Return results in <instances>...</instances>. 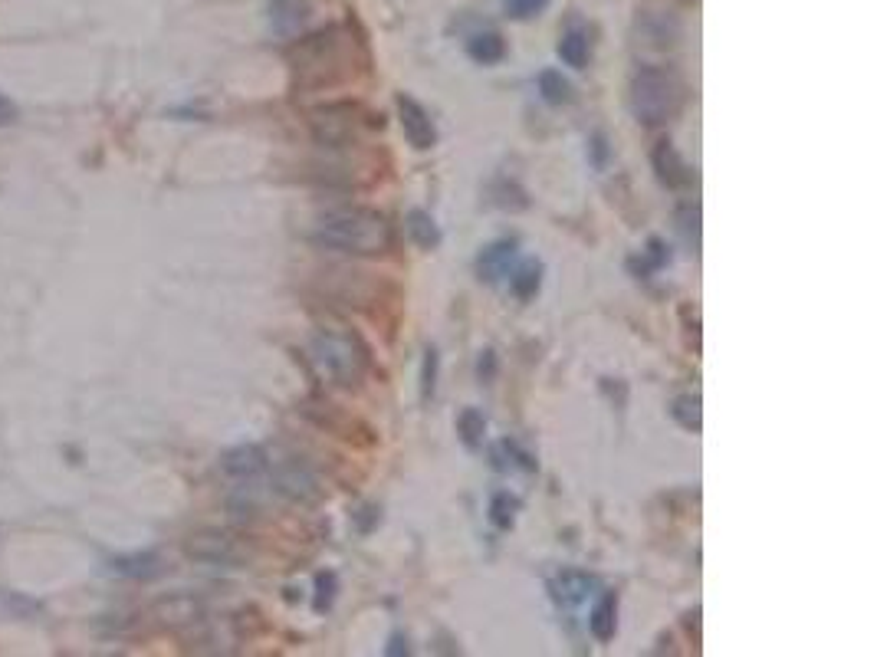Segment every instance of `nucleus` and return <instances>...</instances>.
<instances>
[{
    "label": "nucleus",
    "mask_w": 877,
    "mask_h": 657,
    "mask_svg": "<svg viewBox=\"0 0 877 657\" xmlns=\"http://www.w3.org/2000/svg\"><path fill=\"white\" fill-rule=\"evenodd\" d=\"M309 237L316 247L355 253V257H375L391 247V227L372 207H336L319 217Z\"/></svg>",
    "instance_id": "obj_1"
},
{
    "label": "nucleus",
    "mask_w": 877,
    "mask_h": 657,
    "mask_svg": "<svg viewBox=\"0 0 877 657\" xmlns=\"http://www.w3.org/2000/svg\"><path fill=\"white\" fill-rule=\"evenodd\" d=\"M293 69H296V89L303 92L329 89L342 83V79H349L355 73V66H352V43L345 37V30L332 27L303 40L293 53Z\"/></svg>",
    "instance_id": "obj_2"
},
{
    "label": "nucleus",
    "mask_w": 877,
    "mask_h": 657,
    "mask_svg": "<svg viewBox=\"0 0 877 657\" xmlns=\"http://www.w3.org/2000/svg\"><path fill=\"white\" fill-rule=\"evenodd\" d=\"M684 106V83L664 66H644L631 79V112L644 125H664Z\"/></svg>",
    "instance_id": "obj_3"
},
{
    "label": "nucleus",
    "mask_w": 877,
    "mask_h": 657,
    "mask_svg": "<svg viewBox=\"0 0 877 657\" xmlns=\"http://www.w3.org/2000/svg\"><path fill=\"white\" fill-rule=\"evenodd\" d=\"M313 362L342 388H359L368 372V349L355 332L319 329L313 336Z\"/></svg>",
    "instance_id": "obj_4"
},
{
    "label": "nucleus",
    "mask_w": 877,
    "mask_h": 657,
    "mask_svg": "<svg viewBox=\"0 0 877 657\" xmlns=\"http://www.w3.org/2000/svg\"><path fill=\"white\" fill-rule=\"evenodd\" d=\"M188 556L214 562V566H234V562L244 559V549L227 533H198L188 539Z\"/></svg>",
    "instance_id": "obj_5"
},
{
    "label": "nucleus",
    "mask_w": 877,
    "mask_h": 657,
    "mask_svg": "<svg viewBox=\"0 0 877 657\" xmlns=\"http://www.w3.org/2000/svg\"><path fill=\"white\" fill-rule=\"evenodd\" d=\"M651 161H654L657 181L667 184V188H674V191H677V188H690V184L697 181L694 168H690L687 161L680 158V152H677V148H674L671 142H667V138H661V142H657Z\"/></svg>",
    "instance_id": "obj_6"
},
{
    "label": "nucleus",
    "mask_w": 877,
    "mask_h": 657,
    "mask_svg": "<svg viewBox=\"0 0 877 657\" xmlns=\"http://www.w3.org/2000/svg\"><path fill=\"white\" fill-rule=\"evenodd\" d=\"M398 112H401V129H405L408 142L414 148H421V152H424V148H431L437 142V129H434L431 115L424 112V106L418 99L398 96Z\"/></svg>",
    "instance_id": "obj_7"
},
{
    "label": "nucleus",
    "mask_w": 877,
    "mask_h": 657,
    "mask_svg": "<svg viewBox=\"0 0 877 657\" xmlns=\"http://www.w3.org/2000/svg\"><path fill=\"white\" fill-rule=\"evenodd\" d=\"M355 106H326L313 115V129L319 142L326 145H345L355 132Z\"/></svg>",
    "instance_id": "obj_8"
},
{
    "label": "nucleus",
    "mask_w": 877,
    "mask_h": 657,
    "mask_svg": "<svg viewBox=\"0 0 877 657\" xmlns=\"http://www.w3.org/2000/svg\"><path fill=\"white\" fill-rule=\"evenodd\" d=\"M273 487L280 490L283 497H290L296 503H309V500L319 497V483L303 464H283L273 474Z\"/></svg>",
    "instance_id": "obj_9"
},
{
    "label": "nucleus",
    "mask_w": 877,
    "mask_h": 657,
    "mask_svg": "<svg viewBox=\"0 0 877 657\" xmlns=\"http://www.w3.org/2000/svg\"><path fill=\"white\" fill-rule=\"evenodd\" d=\"M595 589H598V579H595V575H585V572H562V575H556V579L549 582L552 598L562 602V605H579Z\"/></svg>",
    "instance_id": "obj_10"
},
{
    "label": "nucleus",
    "mask_w": 877,
    "mask_h": 657,
    "mask_svg": "<svg viewBox=\"0 0 877 657\" xmlns=\"http://www.w3.org/2000/svg\"><path fill=\"white\" fill-rule=\"evenodd\" d=\"M513 260H516V240H496V244H490L487 250L480 253V260H477L480 280L496 283L500 276L510 273V263Z\"/></svg>",
    "instance_id": "obj_11"
},
{
    "label": "nucleus",
    "mask_w": 877,
    "mask_h": 657,
    "mask_svg": "<svg viewBox=\"0 0 877 657\" xmlns=\"http://www.w3.org/2000/svg\"><path fill=\"white\" fill-rule=\"evenodd\" d=\"M224 470L230 477H257L267 470V451L257 444H240L224 454Z\"/></svg>",
    "instance_id": "obj_12"
},
{
    "label": "nucleus",
    "mask_w": 877,
    "mask_h": 657,
    "mask_svg": "<svg viewBox=\"0 0 877 657\" xmlns=\"http://www.w3.org/2000/svg\"><path fill=\"white\" fill-rule=\"evenodd\" d=\"M490 457H493V467L503 470V474H510V470H529V474H533V470H536V460L513 441H500L490 451Z\"/></svg>",
    "instance_id": "obj_13"
},
{
    "label": "nucleus",
    "mask_w": 877,
    "mask_h": 657,
    "mask_svg": "<svg viewBox=\"0 0 877 657\" xmlns=\"http://www.w3.org/2000/svg\"><path fill=\"white\" fill-rule=\"evenodd\" d=\"M467 53H470V60H477L483 66H493V63H500L503 56H506V43H503L500 33L487 30V33H477V37H470Z\"/></svg>",
    "instance_id": "obj_14"
},
{
    "label": "nucleus",
    "mask_w": 877,
    "mask_h": 657,
    "mask_svg": "<svg viewBox=\"0 0 877 657\" xmlns=\"http://www.w3.org/2000/svg\"><path fill=\"white\" fill-rule=\"evenodd\" d=\"M408 234L421 250H434L437 244H441V227H437L434 217L428 211H421V207H414V211L408 214Z\"/></svg>",
    "instance_id": "obj_15"
},
{
    "label": "nucleus",
    "mask_w": 877,
    "mask_h": 657,
    "mask_svg": "<svg viewBox=\"0 0 877 657\" xmlns=\"http://www.w3.org/2000/svg\"><path fill=\"white\" fill-rule=\"evenodd\" d=\"M615 612H618L615 595H605L602 602L595 605L592 618H588V628H592L595 641H602V644H605V641L615 638Z\"/></svg>",
    "instance_id": "obj_16"
},
{
    "label": "nucleus",
    "mask_w": 877,
    "mask_h": 657,
    "mask_svg": "<svg viewBox=\"0 0 877 657\" xmlns=\"http://www.w3.org/2000/svg\"><path fill=\"white\" fill-rule=\"evenodd\" d=\"M112 569L119 575H132V579H155L161 572V559L155 552H142V556H122L112 562Z\"/></svg>",
    "instance_id": "obj_17"
},
{
    "label": "nucleus",
    "mask_w": 877,
    "mask_h": 657,
    "mask_svg": "<svg viewBox=\"0 0 877 657\" xmlns=\"http://www.w3.org/2000/svg\"><path fill=\"white\" fill-rule=\"evenodd\" d=\"M588 53H592V46H588V33L582 30H569L565 37L559 40V56L565 66L572 69H585L588 63Z\"/></svg>",
    "instance_id": "obj_18"
},
{
    "label": "nucleus",
    "mask_w": 877,
    "mask_h": 657,
    "mask_svg": "<svg viewBox=\"0 0 877 657\" xmlns=\"http://www.w3.org/2000/svg\"><path fill=\"white\" fill-rule=\"evenodd\" d=\"M671 414H674V421L680 424V428L700 434V428H703V401H700V395H680V398H674Z\"/></svg>",
    "instance_id": "obj_19"
},
{
    "label": "nucleus",
    "mask_w": 877,
    "mask_h": 657,
    "mask_svg": "<svg viewBox=\"0 0 877 657\" xmlns=\"http://www.w3.org/2000/svg\"><path fill=\"white\" fill-rule=\"evenodd\" d=\"M539 92L549 106H565V102L572 99L569 79H562V73H556V69H542L539 73Z\"/></svg>",
    "instance_id": "obj_20"
},
{
    "label": "nucleus",
    "mask_w": 877,
    "mask_h": 657,
    "mask_svg": "<svg viewBox=\"0 0 877 657\" xmlns=\"http://www.w3.org/2000/svg\"><path fill=\"white\" fill-rule=\"evenodd\" d=\"M539 283H542V267H539L536 260H529V263H523V267H519L516 273H510V286H513V293H516L519 299L536 296V293H539Z\"/></svg>",
    "instance_id": "obj_21"
},
{
    "label": "nucleus",
    "mask_w": 877,
    "mask_h": 657,
    "mask_svg": "<svg viewBox=\"0 0 877 657\" xmlns=\"http://www.w3.org/2000/svg\"><path fill=\"white\" fill-rule=\"evenodd\" d=\"M457 431H460V437H464V444H467V447H480V444H483V437H487V418H483V414H480L477 408L460 411V418H457Z\"/></svg>",
    "instance_id": "obj_22"
},
{
    "label": "nucleus",
    "mask_w": 877,
    "mask_h": 657,
    "mask_svg": "<svg viewBox=\"0 0 877 657\" xmlns=\"http://www.w3.org/2000/svg\"><path fill=\"white\" fill-rule=\"evenodd\" d=\"M516 510H519V500L516 497H510V493H496L493 503H490V520H493V526L510 529L513 520H516Z\"/></svg>",
    "instance_id": "obj_23"
},
{
    "label": "nucleus",
    "mask_w": 877,
    "mask_h": 657,
    "mask_svg": "<svg viewBox=\"0 0 877 657\" xmlns=\"http://www.w3.org/2000/svg\"><path fill=\"white\" fill-rule=\"evenodd\" d=\"M270 10H273L276 27H280V30H290L293 23L303 20L306 4H303V0H270Z\"/></svg>",
    "instance_id": "obj_24"
},
{
    "label": "nucleus",
    "mask_w": 877,
    "mask_h": 657,
    "mask_svg": "<svg viewBox=\"0 0 877 657\" xmlns=\"http://www.w3.org/2000/svg\"><path fill=\"white\" fill-rule=\"evenodd\" d=\"M506 14L516 17V20H529V17H539L542 10L549 7V0H503Z\"/></svg>",
    "instance_id": "obj_25"
},
{
    "label": "nucleus",
    "mask_w": 877,
    "mask_h": 657,
    "mask_svg": "<svg viewBox=\"0 0 877 657\" xmlns=\"http://www.w3.org/2000/svg\"><path fill=\"white\" fill-rule=\"evenodd\" d=\"M336 589H339L336 572H322L316 579V612H326V608L332 605V598H336Z\"/></svg>",
    "instance_id": "obj_26"
},
{
    "label": "nucleus",
    "mask_w": 877,
    "mask_h": 657,
    "mask_svg": "<svg viewBox=\"0 0 877 657\" xmlns=\"http://www.w3.org/2000/svg\"><path fill=\"white\" fill-rule=\"evenodd\" d=\"M680 227H684V234L690 244H700V207L697 204H684L680 207Z\"/></svg>",
    "instance_id": "obj_27"
},
{
    "label": "nucleus",
    "mask_w": 877,
    "mask_h": 657,
    "mask_svg": "<svg viewBox=\"0 0 877 657\" xmlns=\"http://www.w3.org/2000/svg\"><path fill=\"white\" fill-rule=\"evenodd\" d=\"M434 382H437V352L428 349V355H424V375H421V395L424 398L434 395Z\"/></svg>",
    "instance_id": "obj_28"
},
{
    "label": "nucleus",
    "mask_w": 877,
    "mask_h": 657,
    "mask_svg": "<svg viewBox=\"0 0 877 657\" xmlns=\"http://www.w3.org/2000/svg\"><path fill=\"white\" fill-rule=\"evenodd\" d=\"M477 375H480V382H493V375H496V355L493 352H483V359L477 365Z\"/></svg>",
    "instance_id": "obj_29"
},
{
    "label": "nucleus",
    "mask_w": 877,
    "mask_h": 657,
    "mask_svg": "<svg viewBox=\"0 0 877 657\" xmlns=\"http://www.w3.org/2000/svg\"><path fill=\"white\" fill-rule=\"evenodd\" d=\"M14 119H17V109H14V102L0 96V125H10Z\"/></svg>",
    "instance_id": "obj_30"
},
{
    "label": "nucleus",
    "mask_w": 877,
    "mask_h": 657,
    "mask_svg": "<svg viewBox=\"0 0 877 657\" xmlns=\"http://www.w3.org/2000/svg\"><path fill=\"white\" fill-rule=\"evenodd\" d=\"M401 651L408 654V638L395 635V638H391V648H388V654H401Z\"/></svg>",
    "instance_id": "obj_31"
}]
</instances>
